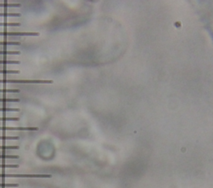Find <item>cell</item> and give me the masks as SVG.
I'll return each mask as SVG.
<instances>
[{"instance_id":"14","label":"cell","mask_w":213,"mask_h":188,"mask_svg":"<svg viewBox=\"0 0 213 188\" xmlns=\"http://www.w3.org/2000/svg\"><path fill=\"white\" fill-rule=\"evenodd\" d=\"M19 157L17 155H0L1 159H18Z\"/></svg>"},{"instance_id":"7","label":"cell","mask_w":213,"mask_h":188,"mask_svg":"<svg viewBox=\"0 0 213 188\" xmlns=\"http://www.w3.org/2000/svg\"><path fill=\"white\" fill-rule=\"evenodd\" d=\"M20 25L19 22H0V26L2 27H19Z\"/></svg>"},{"instance_id":"4","label":"cell","mask_w":213,"mask_h":188,"mask_svg":"<svg viewBox=\"0 0 213 188\" xmlns=\"http://www.w3.org/2000/svg\"><path fill=\"white\" fill-rule=\"evenodd\" d=\"M38 33H23V32H0V36H4V37H20V36H38Z\"/></svg>"},{"instance_id":"20","label":"cell","mask_w":213,"mask_h":188,"mask_svg":"<svg viewBox=\"0 0 213 188\" xmlns=\"http://www.w3.org/2000/svg\"><path fill=\"white\" fill-rule=\"evenodd\" d=\"M19 146H5V145H3V146H0V149L1 150H8V149H19Z\"/></svg>"},{"instance_id":"15","label":"cell","mask_w":213,"mask_h":188,"mask_svg":"<svg viewBox=\"0 0 213 188\" xmlns=\"http://www.w3.org/2000/svg\"><path fill=\"white\" fill-rule=\"evenodd\" d=\"M0 7H21V4H7V3H5V4H0Z\"/></svg>"},{"instance_id":"5","label":"cell","mask_w":213,"mask_h":188,"mask_svg":"<svg viewBox=\"0 0 213 188\" xmlns=\"http://www.w3.org/2000/svg\"><path fill=\"white\" fill-rule=\"evenodd\" d=\"M0 130H3V131H7V130H22V131H37L38 130L37 127H7V126H3V127H0Z\"/></svg>"},{"instance_id":"10","label":"cell","mask_w":213,"mask_h":188,"mask_svg":"<svg viewBox=\"0 0 213 188\" xmlns=\"http://www.w3.org/2000/svg\"><path fill=\"white\" fill-rule=\"evenodd\" d=\"M0 111L1 112H19V111H20V110L19 109H15V108L3 107L0 108Z\"/></svg>"},{"instance_id":"2","label":"cell","mask_w":213,"mask_h":188,"mask_svg":"<svg viewBox=\"0 0 213 188\" xmlns=\"http://www.w3.org/2000/svg\"><path fill=\"white\" fill-rule=\"evenodd\" d=\"M52 80H0L2 84H52Z\"/></svg>"},{"instance_id":"13","label":"cell","mask_w":213,"mask_h":188,"mask_svg":"<svg viewBox=\"0 0 213 188\" xmlns=\"http://www.w3.org/2000/svg\"><path fill=\"white\" fill-rule=\"evenodd\" d=\"M19 70H0V74H19Z\"/></svg>"},{"instance_id":"6","label":"cell","mask_w":213,"mask_h":188,"mask_svg":"<svg viewBox=\"0 0 213 188\" xmlns=\"http://www.w3.org/2000/svg\"><path fill=\"white\" fill-rule=\"evenodd\" d=\"M21 14L18 13H0V17H20Z\"/></svg>"},{"instance_id":"18","label":"cell","mask_w":213,"mask_h":188,"mask_svg":"<svg viewBox=\"0 0 213 188\" xmlns=\"http://www.w3.org/2000/svg\"><path fill=\"white\" fill-rule=\"evenodd\" d=\"M19 99H10V98H1L0 102H19Z\"/></svg>"},{"instance_id":"17","label":"cell","mask_w":213,"mask_h":188,"mask_svg":"<svg viewBox=\"0 0 213 188\" xmlns=\"http://www.w3.org/2000/svg\"><path fill=\"white\" fill-rule=\"evenodd\" d=\"M19 184H16V183H0V187H18Z\"/></svg>"},{"instance_id":"11","label":"cell","mask_w":213,"mask_h":188,"mask_svg":"<svg viewBox=\"0 0 213 188\" xmlns=\"http://www.w3.org/2000/svg\"><path fill=\"white\" fill-rule=\"evenodd\" d=\"M18 136H0V140H18Z\"/></svg>"},{"instance_id":"16","label":"cell","mask_w":213,"mask_h":188,"mask_svg":"<svg viewBox=\"0 0 213 188\" xmlns=\"http://www.w3.org/2000/svg\"><path fill=\"white\" fill-rule=\"evenodd\" d=\"M19 118H13V117H2L0 118V121H19Z\"/></svg>"},{"instance_id":"3","label":"cell","mask_w":213,"mask_h":188,"mask_svg":"<svg viewBox=\"0 0 213 188\" xmlns=\"http://www.w3.org/2000/svg\"><path fill=\"white\" fill-rule=\"evenodd\" d=\"M7 177H20V178H51L52 175L50 174H7L1 173L0 178Z\"/></svg>"},{"instance_id":"9","label":"cell","mask_w":213,"mask_h":188,"mask_svg":"<svg viewBox=\"0 0 213 188\" xmlns=\"http://www.w3.org/2000/svg\"><path fill=\"white\" fill-rule=\"evenodd\" d=\"M0 45L1 46H8V45H10V46H19L20 45V42L19 41H0Z\"/></svg>"},{"instance_id":"21","label":"cell","mask_w":213,"mask_h":188,"mask_svg":"<svg viewBox=\"0 0 213 188\" xmlns=\"http://www.w3.org/2000/svg\"><path fill=\"white\" fill-rule=\"evenodd\" d=\"M0 64H20L19 61H7V60H4V61H0Z\"/></svg>"},{"instance_id":"12","label":"cell","mask_w":213,"mask_h":188,"mask_svg":"<svg viewBox=\"0 0 213 188\" xmlns=\"http://www.w3.org/2000/svg\"><path fill=\"white\" fill-rule=\"evenodd\" d=\"M18 164H0V168H18Z\"/></svg>"},{"instance_id":"19","label":"cell","mask_w":213,"mask_h":188,"mask_svg":"<svg viewBox=\"0 0 213 188\" xmlns=\"http://www.w3.org/2000/svg\"><path fill=\"white\" fill-rule=\"evenodd\" d=\"M20 90H17V89H12V90H7V89H2L0 90V93H19Z\"/></svg>"},{"instance_id":"8","label":"cell","mask_w":213,"mask_h":188,"mask_svg":"<svg viewBox=\"0 0 213 188\" xmlns=\"http://www.w3.org/2000/svg\"><path fill=\"white\" fill-rule=\"evenodd\" d=\"M21 52L17 51H0V55H20Z\"/></svg>"},{"instance_id":"1","label":"cell","mask_w":213,"mask_h":188,"mask_svg":"<svg viewBox=\"0 0 213 188\" xmlns=\"http://www.w3.org/2000/svg\"><path fill=\"white\" fill-rule=\"evenodd\" d=\"M199 12L213 39V1L202 2V4L199 5Z\"/></svg>"}]
</instances>
